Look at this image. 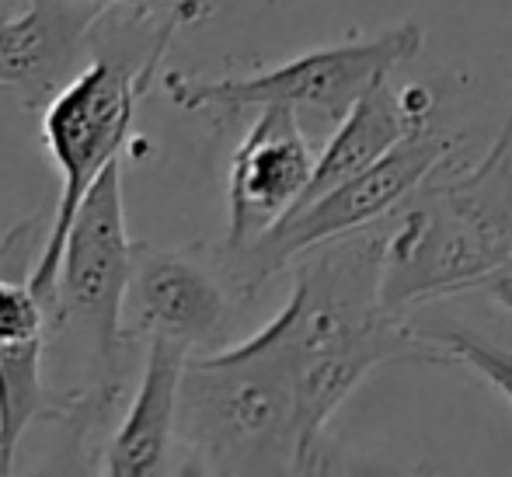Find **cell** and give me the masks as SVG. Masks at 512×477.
I'll list each match as a JSON object with an SVG mask.
<instances>
[{
  "label": "cell",
  "mask_w": 512,
  "mask_h": 477,
  "mask_svg": "<svg viewBox=\"0 0 512 477\" xmlns=\"http://www.w3.org/2000/svg\"><path fill=\"white\" fill-rule=\"evenodd\" d=\"M380 244L370 227L310 248L286 307L248 338L290 363L304 471L328 467L324 432L345 397L387 363H443L439 352L380 303Z\"/></svg>",
  "instance_id": "cell-1"
},
{
  "label": "cell",
  "mask_w": 512,
  "mask_h": 477,
  "mask_svg": "<svg viewBox=\"0 0 512 477\" xmlns=\"http://www.w3.org/2000/svg\"><path fill=\"white\" fill-rule=\"evenodd\" d=\"M175 439L185 471L307 474L290 363L248 338L192 352L178 383Z\"/></svg>",
  "instance_id": "cell-2"
},
{
  "label": "cell",
  "mask_w": 512,
  "mask_h": 477,
  "mask_svg": "<svg viewBox=\"0 0 512 477\" xmlns=\"http://www.w3.org/2000/svg\"><path fill=\"white\" fill-rule=\"evenodd\" d=\"M203 7L185 4L175 7L168 18V25L161 28V35L150 46L147 60L140 67H129L122 60H108L98 56L95 63H84L53 98L46 101V115H42V136L46 147L60 171V202H56L53 223L46 230V241L35 258L32 269V289L46 300H53V283H56V265H60V248L67 227L74 220L77 206L95 185V178L102 175L108 164L122 154L129 133H133L136 105L150 91L157 77V67L164 60L171 35L182 25L203 18Z\"/></svg>",
  "instance_id": "cell-3"
},
{
  "label": "cell",
  "mask_w": 512,
  "mask_h": 477,
  "mask_svg": "<svg viewBox=\"0 0 512 477\" xmlns=\"http://www.w3.org/2000/svg\"><path fill=\"white\" fill-rule=\"evenodd\" d=\"M422 46V25L405 21L377 35L310 49L251 77L203 81L192 74H164V91L182 112H244L279 105L290 108L304 129L307 122L335 126L373 84L391 81L401 63L415 60Z\"/></svg>",
  "instance_id": "cell-4"
},
{
  "label": "cell",
  "mask_w": 512,
  "mask_h": 477,
  "mask_svg": "<svg viewBox=\"0 0 512 477\" xmlns=\"http://www.w3.org/2000/svg\"><path fill=\"white\" fill-rule=\"evenodd\" d=\"M380 244V303L387 314L502 286L512 276V237L446 182H425L394 209Z\"/></svg>",
  "instance_id": "cell-5"
},
{
  "label": "cell",
  "mask_w": 512,
  "mask_h": 477,
  "mask_svg": "<svg viewBox=\"0 0 512 477\" xmlns=\"http://www.w3.org/2000/svg\"><path fill=\"white\" fill-rule=\"evenodd\" d=\"M453 154H457V136L436 133L432 126L401 136L370 168L290 209L251 244L227 251V272L234 286L251 296L317 244L391 220L394 209L422 189L439 168H450Z\"/></svg>",
  "instance_id": "cell-6"
},
{
  "label": "cell",
  "mask_w": 512,
  "mask_h": 477,
  "mask_svg": "<svg viewBox=\"0 0 512 477\" xmlns=\"http://www.w3.org/2000/svg\"><path fill=\"white\" fill-rule=\"evenodd\" d=\"M136 244L126 234L122 161L95 178L67 227L49 300V335H77L98 366H108L122 345V303Z\"/></svg>",
  "instance_id": "cell-7"
},
{
  "label": "cell",
  "mask_w": 512,
  "mask_h": 477,
  "mask_svg": "<svg viewBox=\"0 0 512 477\" xmlns=\"http://www.w3.org/2000/svg\"><path fill=\"white\" fill-rule=\"evenodd\" d=\"M314 157L304 122L290 108H258V119L230 157L223 251L251 244L297 206L314 171Z\"/></svg>",
  "instance_id": "cell-8"
},
{
  "label": "cell",
  "mask_w": 512,
  "mask_h": 477,
  "mask_svg": "<svg viewBox=\"0 0 512 477\" xmlns=\"http://www.w3.org/2000/svg\"><path fill=\"white\" fill-rule=\"evenodd\" d=\"M227 289L185 251L136 248L122 303V335L171 338L206 349L227 328Z\"/></svg>",
  "instance_id": "cell-9"
},
{
  "label": "cell",
  "mask_w": 512,
  "mask_h": 477,
  "mask_svg": "<svg viewBox=\"0 0 512 477\" xmlns=\"http://www.w3.org/2000/svg\"><path fill=\"white\" fill-rule=\"evenodd\" d=\"M102 14L95 0H21L0 18V88L18 91L28 108L46 105L84 67Z\"/></svg>",
  "instance_id": "cell-10"
},
{
  "label": "cell",
  "mask_w": 512,
  "mask_h": 477,
  "mask_svg": "<svg viewBox=\"0 0 512 477\" xmlns=\"http://www.w3.org/2000/svg\"><path fill=\"white\" fill-rule=\"evenodd\" d=\"M192 352L171 338H147V363L143 380L115 432L108 457L102 464L105 474H168L171 446H175V411H178V383H182L185 363Z\"/></svg>",
  "instance_id": "cell-11"
},
{
  "label": "cell",
  "mask_w": 512,
  "mask_h": 477,
  "mask_svg": "<svg viewBox=\"0 0 512 477\" xmlns=\"http://www.w3.org/2000/svg\"><path fill=\"white\" fill-rule=\"evenodd\" d=\"M422 126H429V122L411 119L401 91H394L387 81L373 84V88L335 122L324 150L314 157V171H310V182L297 206H304V202L317 199V195L335 189V185H342L345 178L370 168V164L377 161V157H384L401 136L415 133V129H422Z\"/></svg>",
  "instance_id": "cell-12"
},
{
  "label": "cell",
  "mask_w": 512,
  "mask_h": 477,
  "mask_svg": "<svg viewBox=\"0 0 512 477\" xmlns=\"http://www.w3.org/2000/svg\"><path fill=\"white\" fill-rule=\"evenodd\" d=\"M446 185L512 237V105L485 157L467 171L446 178Z\"/></svg>",
  "instance_id": "cell-13"
},
{
  "label": "cell",
  "mask_w": 512,
  "mask_h": 477,
  "mask_svg": "<svg viewBox=\"0 0 512 477\" xmlns=\"http://www.w3.org/2000/svg\"><path fill=\"white\" fill-rule=\"evenodd\" d=\"M422 338L439 352L443 363H464L474 370L488 387H495L512 404V352L495 342H485L474 331L460 328V324H429L418 328Z\"/></svg>",
  "instance_id": "cell-14"
},
{
  "label": "cell",
  "mask_w": 512,
  "mask_h": 477,
  "mask_svg": "<svg viewBox=\"0 0 512 477\" xmlns=\"http://www.w3.org/2000/svg\"><path fill=\"white\" fill-rule=\"evenodd\" d=\"M102 7H112V4H133V7H182V4H196V0H95Z\"/></svg>",
  "instance_id": "cell-15"
},
{
  "label": "cell",
  "mask_w": 512,
  "mask_h": 477,
  "mask_svg": "<svg viewBox=\"0 0 512 477\" xmlns=\"http://www.w3.org/2000/svg\"><path fill=\"white\" fill-rule=\"evenodd\" d=\"M18 4H21V0H0V18H4V14H11Z\"/></svg>",
  "instance_id": "cell-16"
}]
</instances>
